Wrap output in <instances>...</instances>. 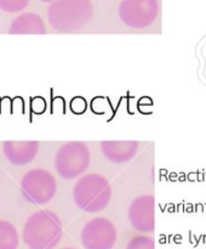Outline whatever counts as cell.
<instances>
[{
  "label": "cell",
  "instance_id": "9a60e30c",
  "mask_svg": "<svg viewBox=\"0 0 206 249\" xmlns=\"http://www.w3.org/2000/svg\"><path fill=\"white\" fill-rule=\"evenodd\" d=\"M70 108H72V111L74 112V113H82V112L85 111V108H86V101H85L82 97H75V99H73L72 102H70Z\"/></svg>",
  "mask_w": 206,
  "mask_h": 249
},
{
  "label": "cell",
  "instance_id": "52a82bcc",
  "mask_svg": "<svg viewBox=\"0 0 206 249\" xmlns=\"http://www.w3.org/2000/svg\"><path fill=\"white\" fill-rule=\"evenodd\" d=\"M118 240L114 223L103 216L90 219L81 229L80 241L84 249H113Z\"/></svg>",
  "mask_w": 206,
  "mask_h": 249
},
{
  "label": "cell",
  "instance_id": "7c38bea8",
  "mask_svg": "<svg viewBox=\"0 0 206 249\" xmlns=\"http://www.w3.org/2000/svg\"><path fill=\"white\" fill-rule=\"evenodd\" d=\"M17 229L7 220H0V249L18 248Z\"/></svg>",
  "mask_w": 206,
  "mask_h": 249
},
{
  "label": "cell",
  "instance_id": "3957f363",
  "mask_svg": "<svg viewBox=\"0 0 206 249\" xmlns=\"http://www.w3.org/2000/svg\"><path fill=\"white\" fill-rule=\"evenodd\" d=\"M111 199V184L98 173L81 175L73 187L75 206L86 213H99L107 208Z\"/></svg>",
  "mask_w": 206,
  "mask_h": 249
},
{
  "label": "cell",
  "instance_id": "5bb4252c",
  "mask_svg": "<svg viewBox=\"0 0 206 249\" xmlns=\"http://www.w3.org/2000/svg\"><path fill=\"white\" fill-rule=\"evenodd\" d=\"M126 249H155L154 240L150 236H136L128 241Z\"/></svg>",
  "mask_w": 206,
  "mask_h": 249
},
{
  "label": "cell",
  "instance_id": "2e32d148",
  "mask_svg": "<svg viewBox=\"0 0 206 249\" xmlns=\"http://www.w3.org/2000/svg\"><path fill=\"white\" fill-rule=\"evenodd\" d=\"M39 1H41V2H52V1H55V0H39Z\"/></svg>",
  "mask_w": 206,
  "mask_h": 249
},
{
  "label": "cell",
  "instance_id": "7a4b0ae2",
  "mask_svg": "<svg viewBox=\"0 0 206 249\" xmlns=\"http://www.w3.org/2000/svg\"><path fill=\"white\" fill-rule=\"evenodd\" d=\"M94 16L91 0H55L48 7V21L58 33H74Z\"/></svg>",
  "mask_w": 206,
  "mask_h": 249
},
{
  "label": "cell",
  "instance_id": "8992f818",
  "mask_svg": "<svg viewBox=\"0 0 206 249\" xmlns=\"http://www.w3.org/2000/svg\"><path fill=\"white\" fill-rule=\"evenodd\" d=\"M158 0H121L118 7L120 21L132 29H145L159 17Z\"/></svg>",
  "mask_w": 206,
  "mask_h": 249
},
{
  "label": "cell",
  "instance_id": "4fadbf2b",
  "mask_svg": "<svg viewBox=\"0 0 206 249\" xmlns=\"http://www.w3.org/2000/svg\"><path fill=\"white\" fill-rule=\"evenodd\" d=\"M29 0H0V10L7 14L22 12L28 6Z\"/></svg>",
  "mask_w": 206,
  "mask_h": 249
},
{
  "label": "cell",
  "instance_id": "5b68a950",
  "mask_svg": "<svg viewBox=\"0 0 206 249\" xmlns=\"http://www.w3.org/2000/svg\"><path fill=\"white\" fill-rule=\"evenodd\" d=\"M19 189L22 197L27 202L44 206L52 201L57 194V181L48 170L35 168L23 175L19 182Z\"/></svg>",
  "mask_w": 206,
  "mask_h": 249
},
{
  "label": "cell",
  "instance_id": "e0dca14e",
  "mask_svg": "<svg viewBox=\"0 0 206 249\" xmlns=\"http://www.w3.org/2000/svg\"><path fill=\"white\" fill-rule=\"evenodd\" d=\"M61 249H77V248H73V247H64V248H61Z\"/></svg>",
  "mask_w": 206,
  "mask_h": 249
},
{
  "label": "cell",
  "instance_id": "ba28073f",
  "mask_svg": "<svg viewBox=\"0 0 206 249\" xmlns=\"http://www.w3.org/2000/svg\"><path fill=\"white\" fill-rule=\"evenodd\" d=\"M127 219L131 226L138 232H154L155 218L153 195H141L136 197L128 206Z\"/></svg>",
  "mask_w": 206,
  "mask_h": 249
},
{
  "label": "cell",
  "instance_id": "30bf717a",
  "mask_svg": "<svg viewBox=\"0 0 206 249\" xmlns=\"http://www.w3.org/2000/svg\"><path fill=\"white\" fill-rule=\"evenodd\" d=\"M137 141H102L99 143L102 156L114 164L127 163L137 155Z\"/></svg>",
  "mask_w": 206,
  "mask_h": 249
},
{
  "label": "cell",
  "instance_id": "9c48e42d",
  "mask_svg": "<svg viewBox=\"0 0 206 249\" xmlns=\"http://www.w3.org/2000/svg\"><path fill=\"white\" fill-rule=\"evenodd\" d=\"M39 152L38 141H5L2 153L12 165H27L35 160Z\"/></svg>",
  "mask_w": 206,
  "mask_h": 249
},
{
  "label": "cell",
  "instance_id": "8fae6325",
  "mask_svg": "<svg viewBox=\"0 0 206 249\" xmlns=\"http://www.w3.org/2000/svg\"><path fill=\"white\" fill-rule=\"evenodd\" d=\"M10 34H46L48 28L40 15L35 12H23L11 22Z\"/></svg>",
  "mask_w": 206,
  "mask_h": 249
},
{
  "label": "cell",
  "instance_id": "6da1fadb",
  "mask_svg": "<svg viewBox=\"0 0 206 249\" xmlns=\"http://www.w3.org/2000/svg\"><path fill=\"white\" fill-rule=\"evenodd\" d=\"M62 235L60 216L48 209L34 212L27 219L22 231V238L28 249H55Z\"/></svg>",
  "mask_w": 206,
  "mask_h": 249
},
{
  "label": "cell",
  "instance_id": "277c9868",
  "mask_svg": "<svg viewBox=\"0 0 206 249\" xmlns=\"http://www.w3.org/2000/svg\"><path fill=\"white\" fill-rule=\"evenodd\" d=\"M91 162L90 150L84 142L72 141L60 147L55 156V169L62 179L72 180L84 174Z\"/></svg>",
  "mask_w": 206,
  "mask_h": 249
}]
</instances>
